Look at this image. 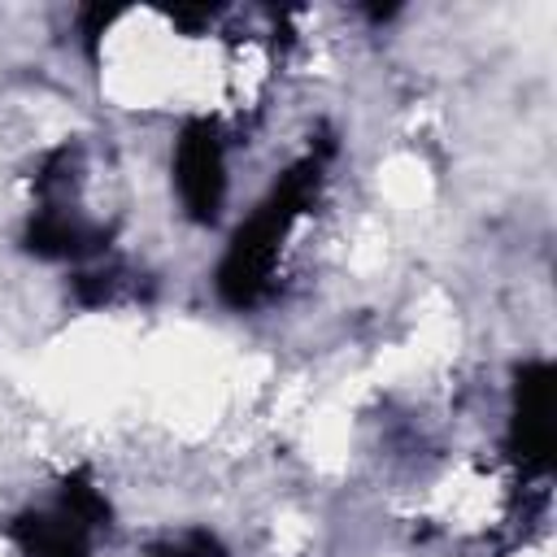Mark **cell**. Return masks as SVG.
Listing matches in <instances>:
<instances>
[{
    "label": "cell",
    "mask_w": 557,
    "mask_h": 557,
    "mask_svg": "<svg viewBox=\"0 0 557 557\" xmlns=\"http://www.w3.org/2000/svg\"><path fill=\"white\" fill-rule=\"evenodd\" d=\"M178 187L183 200L196 213H213L218 191H222V161H218V144L209 135H191L178 152Z\"/></svg>",
    "instance_id": "6da1fadb"
}]
</instances>
